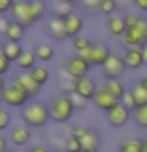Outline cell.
Returning a JSON list of instances; mask_svg holds the SVG:
<instances>
[{"mask_svg": "<svg viewBox=\"0 0 147 152\" xmlns=\"http://www.w3.org/2000/svg\"><path fill=\"white\" fill-rule=\"evenodd\" d=\"M21 119L28 127L41 128L51 119L49 106L41 102H27L21 108Z\"/></svg>", "mask_w": 147, "mask_h": 152, "instance_id": "1", "label": "cell"}, {"mask_svg": "<svg viewBox=\"0 0 147 152\" xmlns=\"http://www.w3.org/2000/svg\"><path fill=\"white\" fill-rule=\"evenodd\" d=\"M47 106H49V113H51V119L57 124H65L68 122L71 116H73L74 113V104L71 102V97L70 94H59V95H54V97H51L49 103H47Z\"/></svg>", "mask_w": 147, "mask_h": 152, "instance_id": "2", "label": "cell"}, {"mask_svg": "<svg viewBox=\"0 0 147 152\" xmlns=\"http://www.w3.org/2000/svg\"><path fill=\"white\" fill-rule=\"evenodd\" d=\"M120 41L125 46H142L147 43V19L141 18L139 22L135 27H128L123 35L120 37Z\"/></svg>", "mask_w": 147, "mask_h": 152, "instance_id": "3", "label": "cell"}, {"mask_svg": "<svg viewBox=\"0 0 147 152\" xmlns=\"http://www.w3.org/2000/svg\"><path fill=\"white\" fill-rule=\"evenodd\" d=\"M9 84L14 86L16 89L22 90V92H25L32 97H36L38 94H40V90L43 86H40L36 83L35 79L32 78V75L28 73V71H21V73H16L13 76L11 79H9Z\"/></svg>", "mask_w": 147, "mask_h": 152, "instance_id": "4", "label": "cell"}, {"mask_svg": "<svg viewBox=\"0 0 147 152\" xmlns=\"http://www.w3.org/2000/svg\"><path fill=\"white\" fill-rule=\"evenodd\" d=\"M130 114H131V109H128L122 102H119L104 111V119H106V122L111 127L120 128L130 121Z\"/></svg>", "mask_w": 147, "mask_h": 152, "instance_id": "5", "label": "cell"}, {"mask_svg": "<svg viewBox=\"0 0 147 152\" xmlns=\"http://www.w3.org/2000/svg\"><path fill=\"white\" fill-rule=\"evenodd\" d=\"M127 68L128 66L125 64V60H123V56L116 54V52H111L106 62L101 65L104 78H122L125 75Z\"/></svg>", "mask_w": 147, "mask_h": 152, "instance_id": "6", "label": "cell"}, {"mask_svg": "<svg viewBox=\"0 0 147 152\" xmlns=\"http://www.w3.org/2000/svg\"><path fill=\"white\" fill-rule=\"evenodd\" d=\"M79 54L85 57L92 66H101L109 57V54H111V49L106 45H103V43H92L87 49L81 51Z\"/></svg>", "mask_w": 147, "mask_h": 152, "instance_id": "7", "label": "cell"}, {"mask_svg": "<svg viewBox=\"0 0 147 152\" xmlns=\"http://www.w3.org/2000/svg\"><path fill=\"white\" fill-rule=\"evenodd\" d=\"M0 95H2V100L7 106L11 108H22L28 100H30V95L22 92V90L16 89L11 84H7L5 87L0 90Z\"/></svg>", "mask_w": 147, "mask_h": 152, "instance_id": "8", "label": "cell"}, {"mask_svg": "<svg viewBox=\"0 0 147 152\" xmlns=\"http://www.w3.org/2000/svg\"><path fill=\"white\" fill-rule=\"evenodd\" d=\"M90 66H92V65H90V62L85 59V57L81 56L79 52H76L74 56H71L70 59L65 62V71L68 73V76L71 79L87 75L89 70H90Z\"/></svg>", "mask_w": 147, "mask_h": 152, "instance_id": "9", "label": "cell"}, {"mask_svg": "<svg viewBox=\"0 0 147 152\" xmlns=\"http://www.w3.org/2000/svg\"><path fill=\"white\" fill-rule=\"evenodd\" d=\"M92 102L97 108L103 109V111H106V109H109L111 106H114L116 103H119L120 100H119L116 95H114L111 90H109L106 86H98L97 87V92L93 94L92 97Z\"/></svg>", "mask_w": 147, "mask_h": 152, "instance_id": "10", "label": "cell"}, {"mask_svg": "<svg viewBox=\"0 0 147 152\" xmlns=\"http://www.w3.org/2000/svg\"><path fill=\"white\" fill-rule=\"evenodd\" d=\"M97 87H98L97 83L87 75L73 79V90L78 92V94H81V95H84V97L89 98V100H92L93 94L97 92Z\"/></svg>", "mask_w": 147, "mask_h": 152, "instance_id": "11", "label": "cell"}, {"mask_svg": "<svg viewBox=\"0 0 147 152\" xmlns=\"http://www.w3.org/2000/svg\"><path fill=\"white\" fill-rule=\"evenodd\" d=\"M32 138V132L28 125H16L13 128H9V133H8V140L11 144L17 146V147H22L25 146Z\"/></svg>", "mask_w": 147, "mask_h": 152, "instance_id": "12", "label": "cell"}, {"mask_svg": "<svg viewBox=\"0 0 147 152\" xmlns=\"http://www.w3.org/2000/svg\"><path fill=\"white\" fill-rule=\"evenodd\" d=\"M47 33L51 35L52 40L55 41H65L68 35H66V30H65V26H63V18H59V16H52L47 19Z\"/></svg>", "mask_w": 147, "mask_h": 152, "instance_id": "13", "label": "cell"}, {"mask_svg": "<svg viewBox=\"0 0 147 152\" xmlns=\"http://www.w3.org/2000/svg\"><path fill=\"white\" fill-rule=\"evenodd\" d=\"M123 60L128 68L138 70L144 65V57H142V48L141 46H127L123 51Z\"/></svg>", "mask_w": 147, "mask_h": 152, "instance_id": "14", "label": "cell"}, {"mask_svg": "<svg viewBox=\"0 0 147 152\" xmlns=\"http://www.w3.org/2000/svg\"><path fill=\"white\" fill-rule=\"evenodd\" d=\"M9 13H11L13 19H17V21L22 22L25 27L33 26L32 19L28 16V11H27V0H14L11 8H9Z\"/></svg>", "mask_w": 147, "mask_h": 152, "instance_id": "15", "label": "cell"}, {"mask_svg": "<svg viewBox=\"0 0 147 152\" xmlns=\"http://www.w3.org/2000/svg\"><path fill=\"white\" fill-rule=\"evenodd\" d=\"M63 26H65V30H66L68 38H73V37L81 33V30H82V27H84V21L78 13L73 11V13L66 14V16L63 18Z\"/></svg>", "mask_w": 147, "mask_h": 152, "instance_id": "16", "label": "cell"}, {"mask_svg": "<svg viewBox=\"0 0 147 152\" xmlns=\"http://www.w3.org/2000/svg\"><path fill=\"white\" fill-rule=\"evenodd\" d=\"M27 11L30 16L32 22L36 24L38 21H41L47 13V7L44 3V0H27Z\"/></svg>", "mask_w": 147, "mask_h": 152, "instance_id": "17", "label": "cell"}, {"mask_svg": "<svg viewBox=\"0 0 147 152\" xmlns=\"http://www.w3.org/2000/svg\"><path fill=\"white\" fill-rule=\"evenodd\" d=\"M106 28H108V32L111 33V35L120 38L123 35V32L127 30L123 16H120V14H111V16H108V19H106Z\"/></svg>", "mask_w": 147, "mask_h": 152, "instance_id": "18", "label": "cell"}, {"mask_svg": "<svg viewBox=\"0 0 147 152\" xmlns=\"http://www.w3.org/2000/svg\"><path fill=\"white\" fill-rule=\"evenodd\" d=\"M81 144H82V151L85 152H97L101 146V138L97 132L89 130L85 135L81 138Z\"/></svg>", "mask_w": 147, "mask_h": 152, "instance_id": "19", "label": "cell"}, {"mask_svg": "<svg viewBox=\"0 0 147 152\" xmlns=\"http://www.w3.org/2000/svg\"><path fill=\"white\" fill-rule=\"evenodd\" d=\"M36 60H38V57H36V54H35V51L24 49L14 64H16V66H17L21 71H28L33 65H36Z\"/></svg>", "mask_w": 147, "mask_h": 152, "instance_id": "20", "label": "cell"}, {"mask_svg": "<svg viewBox=\"0 0 147 152\" xmlns=\"http://www.w3.org/2000/svg\"><path fill=\"white\" fill-rule=\"evenodd\" d=\"M24 35H25V26L22 22H19L17 19H13L7 32V38L13 41H22Z\"/></svg>", "mask_w": 147, "mask_h": 152, "instance_id": "21", "label": "cell"}, {"mask_svg": "<svg viewBox=\"0 0 147 152\" xmlns=\"http://www.w3.org/2000/svg\"><path fill=\"white\" fill-rule=\"evenodd\" d=\"M2 48H3L5 54L8 56V59L11 60L13 64L17 60V57L21 56V52L24 51L22 46H21V41H13V40H8L7 43H3Z\"/></svg>", "mask_w": 147, "mask_h": 152, "instance_id": "22", "label": "cell"}, {"mask_svg": "<svg viewBox=\"0 0 147 152\" xmlns=\"http://www.w3.org/2000/svg\"><path fill=\"white\" fill-rule=\"evenodd\" d=\"M28 73L32 75V78L36 81L40 86H44L47 81H49V70L46 68L44 65H40V64H36V65H33L30 70H28Z\"/></svg>", "mask_w": 147, "mask_h": 152, "instance_id": "23", "label": "cell"}, {"mask_svg": "<svg viewBox=\"0 0 147 152\" xmlns=\"http://www.w3.org/2000/svg\"><path fill=\"white\" fill-rule=\"evenodd\" d=\"M33 51H35V54H36V57H38L40 62H49V60L54 59V54H55L54 48H52L51 45H46V43L36 45V48Z\"/></svg>", "mask_w": 147, "mask_h": 152, "instance_id": "24", "label": "cell"}, {"mask_svg": "<svg viewBox=\"0 0 147 152\" xmlns=\"http://www.w3.org/2000/svg\"><path fill=\"white\" fill-rule=\"evenodd\" d=\"M51 11H52V14H54V16L65 18L66 14H70V13L74 11V3H68V2H54V0H52Z\"/></svg>", "mask_w": 147, "mask_h": 152, "instance_id": "25", "label": "cell"}, {"mask_svg": "<svg viewBox=\"0 0 147 152\" xmlns=\"http://www.w3.org/2000/svg\"><path fill=\"white\" fill-rule=\"evenodd\" d=\"M133 121L138 127L147 128V104H138V106L131 111Z\"/></svg>", "mask_w": 147, "mask_h": 152, "instance_id": "26", "label": "cell"}, {"mask_svg": "<svg viewBox=\"0 0 147 152\" xmlns=\"http://www.w3.org/2000/svg\"><path fill=\"white\" fill-rule=\"evenodd\" d=\"M104 86L111 90V92L116 95V97L120 100L122 98V95H123V92H125V86L122 84V81H120V78H106V81H104Z\"/></svg>", "mask_w": 147, "mask_h": 152, "instance_id": "27", "label": "cell"}, {"mask_svg": "<svg viewBox=\"0 0 147 152\" xmlns=\"http://www.w3.org/2000/svg\"><path fill=\"white\" fill-rule=\"evenodd\" d=\"M142 144H144V141H141V140H127L120 144L119 151L120 152H141Z\"/></svg>", "mask_w": 147, "mask_h": 152, "instance_id": "28", "label": "cell"}, {"mask_svg": "<svg viewBox=\"0 0 147 152\" xmlns=\"http://www.w3.org/2000/svg\"><path fill=\"white\" fill-rule=\"evenodd\" d=\"M90 45H92V43H90L89 38L85 37V35H81V33L71 38V46H73V49H74L76 52H81V51L87 49Z\"/></svg>", "mask_w": 147, "mask_h": 152, "instance_id": "29", "label": "cell"}, {"mask_svg": "<svg viewBox=\"0 0 147 152\" xmlns=\"http://www.w3.org/2000/svg\"><path fill=\"white\" fill-rule=\"evenodd\" d=\"M120 102L125 104L128 109H131V111L138 106V100H136V95H135V92H133V89H127L125 92H123Z\"/></svg>", "mask_w": 147, "mask_h": 152, "instance_id": "30", "label": "cell"}, {"mask_svg": "<svg viewBox=\"0 0 147 152\" xmlns=\"http://www.w3.org/2000/svg\"><path fill=\"white\" fill-rule=\"evenodd\" d=\"M117 10V2L116 0H101L100 3V13H103L104 16H111V14L116 13Z\"/></svg>", "mask_w": 147, "mask_h": 152, "instance_id": "31", "label": "cell"}, {"mask_svg": "<svg viewBox=\"0 0 147 152\" xmlns=\"http://www.w3.org/2000/svg\"><path fill=\"white\" fill-rule=\"evenodd\" d=\"M133 92L136 95V100H138V104H147V87H144L141 83H138L133 86Z\"/></svg>", "mask_w": 147, "mask_h": 152, "instance_id": "32", "label": "cell"}, {"mask_svg": "<svg viewBox=\"0 0 147 152\" xmlns=\"http://www.w3.org/2000/svg\"><path fill=\"white\" fill-rule=\"evenodd\" d=\"M68 94H70L71 102H73V104H74L76 109H84V108L89 104V98H85L84 95L74 92V90H71V92H68Z\"/></svg>", "mask_w": 147, "mask_h": 152, "instance_id": "33", "label": "cell"}, {"mask_svg": "<svg viewBox=\"0 0 147 152\" xmlns=\"http://www.w3.org/2000/svg\"><path fill=\"white\" fill-rule=\"evenodd\" d=\"M65 149L68 152H78V151H82V144H81V140L74 138L73 135H70L68 138H65V142H63Z\"/></svg>", "mask_w": 147, "mask_h": 152, "instance_id": "34", "label": "cell"}, {"mask_svg": "<svg viewBox=\"0 0 147 152\" xmlns=\"http://www.w3.org/2000/svg\"><path fill=\"white\" fill-rule=\"evenodd\" d=\"M11 125V113L5 108H0V132L8 130Z\"/></svg>", "mask_w": 147, "mask_h": 152, "instance_id": "35", "label": "cell"}, {"mask_svg": "<svg viewBox=\"0 0 147 152\" xmlns=\"http://www.w3.org/2000/svg\"><path fill=\"white\" fill-rule=\"evenodd\" d=\"M11 64L13 62L8 59V56L5 54V51H3V48L0 46V73H8L9 68H11Z\"/></svg>", "mask_w": 147, "mask_h": 152, "instance_id": "36", "label": "cell"}, {"mask_svg": "<svg viewBox=\"0 0 147 152\" xmlns=\"http://www.w3.org/2000/svg\"><path fill=\"white\" fill-rule=\"evenodd\" d=\"M100 3L101 0H81V5H82L84 10H87L89 13H95L100 10Z\"/></svg>", "mask_w": 147, "mask_h": 152, "instance_id": "37", "label": "cell"}, {"mask_svg": "<svg viewBox=\"0 0 147 152\" xmlns=\"http://www.w3.org/2000/svg\"><path fill=\"white\" fill-rule=\"evenodd\" d=\"M139 16H138V14L136 13H125V14H123V21H125V26H127V28L128 27H135L136 26V24L138 22H139Z\"/></svg>", "mask_w": 147, "mask_h": 152, "instance_id": "38", "label": "cell"}, {"mask_svg": "<svg viewBox=\"0 0 147 152\" xmlns=\"http://www.w3.org/2000/svg\"><path fill=\"white\" fill-rule=\"evenodd\" d=\"M11 21H13V19H8L5 14H0V37H7V32L9 28Z\"/></svg>", "mask_w": 147, "mask_h": 152, "instance_id": "39", "label": "cell"}, {"mask_svg": "<svg viewBox=\"0 0 147 152\" xmlns=\"http://www.w3.org/2000/svg\"><path fill=\"white\" fill-rule=\"evenodd\" d=\"M87 132H89V128H87V127H82V125H73V127H71V130H70V135H73L74 138L81 140V138H82Z\"/></svg>", "mask_w": 147, "mask_h": 152, "instance_id": "40", "label": "cell"}, {"mask_svg": "<svg viewBox=\"0 0 147 152\" xmlns=\"http://www.w3.org/2000/svg\"><path fill=\"white\" fill-rule=\"evenodd\" d=\"M14 0H0V14L3 13H9V8H11Z\"/></svg>", "mask_w": 147, "mask_h": 152, "instance_id": "41", "label": "cell"}, {"mask_svg": "<svg viewBox=\"0 0 147 152\" xmlns=\"http://www.w3.org/2000/svg\"><path fill=\"white\" fill-rule=\"evenodd\" d=\"M133 2V5L139 10V11H144V13H147V0H131Z\"/></svg>", "mask_w": 147, "mask_h": 152, "instance_id": "42", "label": "cell"}, {"mask_svg": "<svg viewBox=\"0 0 147 152\" xmlns=\"http://www.w3.org/2000/svg\"><path fill=\"white\" fill-rule=\"evenodd\" d=\"M8 141H9V140H7V138H5L3 132H0V152H5V151L8 149Z\"/></svg>", "mask_w": 147, "mask_h": 152, "instance_id": "43", "label": "cell"}, {"mask_svg": "<svg viewBox=\"0 0 147 152\" xmlns=\"http://www.w3.org/2000/svg\"><path fill=\"white\" fill-rule=\"evenodd\" d=\"M30 152H47V149L44 146H32L30 147Z\"/></svg>", "mask_w": 147, "mask_h": 152, "instance_id": "44", "label": "cell"}, {"mask_svg": "<svg viewBox=\"0 0 147 152\" xmlns=\"http://www.w3.org/2000/svg\"><path fill=\"white\" fill-rule=\"evenodd\" d=\"M142 57H144V65H147V43L146 45H142Z\"/></svg>", "mask_w": 147, "mask_h": 152, "instance_id": "45", "label": "cell"}, {"mask_svg": "<svg viewBox=\"0 0 147 152\" xmlns=\"http://www.w3.org/2000/svg\"><path fill=\"white\" fill-rule=\"evenodd\" d=\"M5 86H7V83H5V76H3V73H0V90H2Z\"/></svg>", "mask_w": 147, "mask_h": 152, "instance_id": "46", "label": "cell"}, {"mask_svg": "<svg viewBox=\"0 0 147 152\" xmlns=\"http://www.w3.org/2000/svg\"><path fill=\"white\" fill-rule=\"evenodd\" d=\"M139 83H141L142 86H144V87H147V76H144V78H142V79L139 81Z\"/></svg>", "mask_w": 147, "mask_h": 152, "instance_id": "47", "label": "cell"}, {"mask_svg": "<svg viewBox=\"0 0 147 152\" xmlns=\"http://www.w3.org/2000/svg\"><path fill=\"white\" fill-rule=\"evenodd\" d=\"M142 151L147 152V136L144 138V144H142Z\"/></svg>", "mask_w": 147, "mask_h": 152, "instance_id": "48", "label": "cell"}, {"mask_svg": "<svg viewBox=\"0 0 147 152\" xmlns=\"http://www.w3.org/2000/svg\"><path fill=\"white\" fill-rule=\"evenodd\" d=\"M54 2H68V3H74L76 0H54Z\"/></svg>", "mask_w": 147, "mask_h": 152, "instance_id": "49", "label": "cell"}, {"mask_svg": "<svg viewBox=\"0 0 147 152\" xmlns=\"http://www.w3.org/2000/svg\"><path fill=\"white\" fill-rule=\"evenodd\" d=\"M2 103H3V100H2V95H0V108H2Z\"/></svg>", "mask_w": 147, "mask_h": 152, "instance_id": "50", "label": "cell"}]
</instances>
